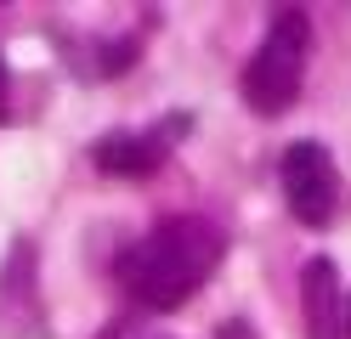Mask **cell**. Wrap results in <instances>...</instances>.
Here are the masks:
<instances>
[{
	"mask_svg": "<svg viewBox=\"0 0 351 339\" xmlns=\"http://www.w3.org/2000/svg\"><path fill=\"white\" fill-rule=\"evenodd\" d=\"M227 238L221 226L204 215H170L147 238H136L119 260V283L136 294V305L147 311H176L210 283V271L221 266Z\"/></svg>",
	"mask_w": 351,
	"mask_h": 339,
	"instance_id": "cell-1",
	"label": "cell"
},
{
	"mask_svg": "<svg viewBox=\"0 0 351 339\" xmlns=\"http://www.w3.org/2000/svg\"><path fill=\"white\" fill-rule=\"evenodd\" d=\"M306 57H312V23H306V12H283L244 68V102L261 119H278L300 102Z\"/></svg>",
	"mask_w": 351,
	"mask_h": 339,
	"instance_id": "cell-2",
	"label": "cell"
},
{
	"mask_svg": "<svg viewBox=\"0 0 351 339\" xmlns=\"http://www.w3.org/2000/svg\"><path fill=\"white\" fill-rule=\"evenodd\" d=\"M283 198H289V210L300 226H323L328 215H335V203H340V170H335V158H328V147L317 142H295L289 153H283Z\"/></svg>",
	"mask_w": 351,
	"mask_h": 339,
	"instance_id": "cell-3",
	"label": "cell"
},
{
	"mask_svg": "<svg viewBox=\"0 0 351 339\" xmlns=\"http://www.w3.org/2000/svg\"><path fill=\"white\" fill-rule=\"evenodd\" d=\"M300 311H306V339H346V305H340L335 260L317 255L300 266Z\"/></svg>",
	"mask_w": 351,
	"mask_h": 339,
	"instance_id": "cell-4",
	"label": "cell"
},
{
	"mask_svg": "<svg viewBox=\"0 0 351 339\" xmlns=\"http://www.w3.org/2000/svg\"><path fill=\"white\" fill-rule=\"evenodd\" d=\"M165 153H170L165 130H114L97 142V164L108 175H147V170L165 164Z\"/></svg>",
	"mask_w": 351,
	"mask_h": 339,
	"instance_id": "cell-5",
	"label": "cell"
},
{
	"mask_svg": "<svg viewBox=\"0 0 351 339\" xmlns=\"http://www.w3.org/2000/svg\"><path fill=\"white\" fill-rule=\"evenodd\" d=\"M6 85L12 79H6V62H0V119H6Z\"/></svg>",
	"mask_w": 351,
	"mask_h": 339,
	"instance_id": "cell-6",
	"label": "cell"
},
{
	"mask_svg": "<svg viewBox=\"0 0 351 339\" xmlns=\"http://www.w3.org/2000/svg\"><path fill=\"white\" fill-rule=\"evenodd\" d=\"M221 339H250V334H244V328H238V323H232V328H221Z\"/></svg>",
	"mask_w": 351,
	"mask_h": 339,
	"instance_id": "cell-7",
	"label": "cell"
},
{
	"mask_svg": "<svg viewBox=\"0 0 351 339\" xmlns=\"http://www.w3.org/2000/svg\"><path fill=\"white\" fill-rule=\"evenodd\" d=\"M346 339H351V305H346Z\"/></svg>",
	"mask_w": 351,
	"mask_h": 339,
	"instance_id": "cell-8",
	"label": "cell"
}]
</instances>
